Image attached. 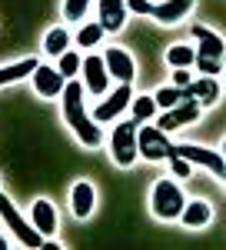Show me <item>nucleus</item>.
Returning <instances> with one entry per match:
<instances>
[{
  "label": "nucleus",
  "instance_id": "f257e3e1",
  "mask_svg": "<svg viewBox=\"0 0 226 250\" xmlns=\"http://www.w3.org/2000/svg\"><path fill=\"white\" fill-rule=\"evenodd\" d=\"M60 104H63V120L67 127L74 130L76 144L87 147V150H96L107 144V134H103V124H96L94 114L87 110V90H83V80H67L63 94H60Z\"/></svg>",
  "mask_w": 226,
  "mask_h": 250
},
{
  "label": "nucleus",
  "instance_id": "f03ea898",
  "mask_svg": "<svg viewBox=\"0 0 226 250\" xmlns=\"http://www.w3.org/2000/svg\"><path fill=\"white\" fill-rule=\"evenodd\" d=\"M187 207V197H183V187L176 180H156L150 190V213L156 220H180V213Z\"/></svg>",
  "mask_w": 226,
  "mask_h": 250
},
{
  "label": "nucleus",
  "instance_id": "7ed1b4c3",
  "mask_svg": "<svg viewBox=\"0 0 226 250\" xmlns=\"http://www.w3.org/2000/svg\"><path fill=\"white\" fill-rule=\"evenodd\" d=\"M136 120H120V124H113L110 137H107V150H110V160L116 167H133L136 164V157H140V147H136Z\"/></svg>",
  "mask_w": 226,
  "mask_h": 250
},
{
  "label": "nucleus",
  "instance_id": "20e7f679",
  "mask_svg": "<svg viewBox=\"0 0 226 250\" xmlns=\"http://www.w3.org/2000/svg\"><path fill=\"white\" fill-rule=\"evenodd\" d=\"M0 220L7 224V230L17 237V244L20 247H27V250H37V247H43V233L23 217V213L14 207V200L7 197V193L0 190Z\"/></svg>",
  "mask_w": 226,
  "mask_h": 250
},
{
  "label": "nucleus",
  "instance_id": "39448f33",
  "mask_svg": "<svg viewBox=\"0 0 226 250\" xmlns=\"http://www.w3.org/2000/svg\"><path fill=\"white\" fill-rule=\"evenodd\" d=\"M136 147H140V157L150 160V164L167 160L170 150H173L170 134H167V130H160L156 124H140V127H136Z\"/></svg>",
  "mask_w": 226,
  "mask_h": 250
},
{
  "label": "nucleus",
  "instance_id": "423d86ee",
  "mask_svg": "<svg viewBox=\"0 0 226 250\" xmlns=\"http://www.w3.org/2000/svg\"><path fill=\"white\" fill-rule=\"evenodd\" d=\"M200 117H203V104H200V100H193V97H187V100H180L176 107H170V110H160L153 124H156L160 130L173 134V130H180V127H189V124H196Z\"/></svg>",
  "mask_w": 226,
  "mask_h": 250
},
{
  "label": "nucleus",
  "instance_id": "0eeeda50",
  "mask_svg": "<svg viewBox=\"0 0 226 250\" xmlns=\"http://www.w3.org/2000/svg\"><path fill=\"white\" fill-rule=\"evenodd\" d=\"M130 100H133V87L130 83H116L110 94L100 97V104H96L90 114H94L96 124H110V120H116L120 114L130 110Z\"/></svg>",
  "mask_w": 226,
  "mask_h": 250
},
{
  "label": "nucleus",
  "instance_id": "6e6552de",
  "mask_svg": "<svg viewBox=\"0 0 226 250\" xmlns=\"http://www.w3.org/2000/svg\"><path fill=\"white\" fill-rule=\"evenodd\" d=\"M173 150L180 157H187L193 167H203V170H209L213 177H226L223 154H216V150H209V147H200V144H173Z\"/></svg>",
  "mask_w": 226,
  "mask_h": 250
},
{
  "label": "nucleus",
  "instance_id": "1a4fd4ad",
  "mask_svg": "<svg viewBox=\"0 0 226 250\" xmlns=\"http://www.w3.org/2000/svg\"><path fill=\"white\" fill-rule=\"evenodd\" d=\"M83 90L90 97H103L110 94V74H107V63H103V54H87L83 57Z\"/></svg>",
  "mask_w": 226,
  "mask_h": 250
},
{
  "label": "nucleus",
  "instance_id": "9d476101",
  "mask_svg": "<svg viewBox=\"0 0 226 250\" xmlns=\"http://www.w3.org/2000/svg\"><path fill=\"white\" fill-rule=\"evenodd\" d=\"M103 63H107V74H110V80H116V83H133V77H136V60H133V54L127 50V47H107L103 50Z\"/></svg>",
  "mask_w": 226,
  "mask_h": 250
},
{
  "label": "nucleus",
  "instance_id": "9b49d317",
  "mask_svg": "<svg viewBox=\"0 0 226 250\" xmlns=\"http://www.w3.org/2000/svg\"><path fill=\"white\" fill-rule=\"evenodd\" d=\"M30 80H34V94L43 97V100H56L63 94V87H67V77L56 67H50V63H40Z\"/></svg>",
  "mask_w": 226,
  "mask_h": 250
},
{
  "label": "nucleus",
  "instance_id": "f8f14e48",
  "mask_svg": "<svg viewBox=\"0 0 226 250\" xmlns=\"http://www.w3.org/2000/svg\"><path fill=\"white\" fill-rule=\"evenodd\" d=\"M96 23L107 30V34H116V30H123L127 27V17H130V10H127V0H96Z\"/></svg>",
  "mask_w": 226,
  "mask_h": 250
},
{
  "label": "nucleus",
  "instance_id": "ddd939ff",
  "mask_svg": "<svg viewBox=\"0 0 226 250\" xmlns=\"http://www.w3.org/2000/svg\"><path fill=\"white\" fill-rule=\"evenodd\" d=\"M30 224H34L43 237H56V230H60V217H56V207L47 200V197H37V200L30 204Z\"/></svg>",
  "mask_w": 226,
  "mask_h": 250
},
{
  "label": "nucleus",
  "instance_id": "4468645a",
  "mask_svg": "<svg viewBox=\"0 0 226 250\" xmlns=\"http://www.w3.org/2000/svg\"><path fill=\"white\" fill-rule=\"evenodd\" d=\"M189 30H193V40H196V57L223 60V54H226V40L220 37L216 30H209V27H200V23H193Z\"/></svg>",
  "mask_w": 226,
  "mask_h": 250
},
{
  "label": "nucleus",
  "instance_id": "2eb2a0df",
  "mask_svg": "<svg viewBox=\"0 0 226 250\" xmlns=\"http://www.w3.org/2000/svg\"><path fill=\"white\" fill-rule=\"evenodd\" d=\"M193 7H196V0H160V3H153V14L150 17L156 23H180V20H187L193 14Z\"/></svg>",
  "mask_w": 226,
  "mask_h": 250
},
{
  "label": "nucleus",
  "instance_id": "dca6fc26",
  "mask_svg": "<svg viewBox=\"0 0 226 250\" xmlns=\"http://www.w3.org/2000/svg\"><path fill=\"white\" fill-rule=\"evenodd\" d=\"M96 207V190L90 180H76L74 187H70V210H74L76 220H87Z\"/></svg>",
  "mask_w": 226,
  "mask_h": 250
},
{
  "label": "nucleus",
  "instance_id": "f3484780",
  "mask_svg": "<svg viewBox=\"0 0 226 250\" xmlns=\"http://www.w3.org/2000/svg\"><path fill=\"white\" fill-rule=\"evenodd\" d=\"M209 220H213V207H209V200H187V207L180 213V224L187 227V230H203L209 227Z\"/></svg>",
  "mask_w": 226,
  "mask_h": 250
},
{
  "label": "nucleus",
  "instance_id": "a211bd4d",
  "mask_svg": "<svg viewBox=\"0 0 226 250\" xmlns=\"http://www.w3.org/2000/svg\"><path fill=\"white\" fill-rule=\"evenodd\" d=\"M37 67H40V60H37V57H23V60H17V63H7V67H0V87L34 77V70H37Z\"/></svg>",
  "mask_w": 226,
  "mask_h": 250
},
{
  "label": "nucleus",
  "instance_id": "6ab92c4d",
  "mask_svg": "<svg viewBox=\"0 0 226 250\" xmlns=\"http://www.w3.org/2000/svg\"><path fill=\"white\" fill-rule=\"evenodd\" d=\"M70 43H74V34H70L67 27H50V30L43 34V54H47V57H60V54L70 50Z\"/></svg>",
  "mask_w": 226,
  "mask_h": 250
},
{
  "label": "nucleus",
  "instance_id": "aec40b11",
  "mask_svg": "<svg viewBox=\"0 0 226 250\" xmlns=\"http://www.w3.org/2000/svg\"><path fill=\"white\" fill-rule=\"evenodd\" d=\"M183 94L193 97V100H200L203 107L213 104L216 97H220V80L216 77H200V80H189V87H183Z\"/></svg>",
  "mask_w": 226,
  "mask_h": 250
},
{
  "label": "nucleus",
  "instance_id": "412c9836",
  "mask_svg": "<svg viewBox=\"0 0 226 250\" xmlns=\"http://www.w3.org/2000/svg\"><path fill=\"white\" fill-rule=\"evenodd\" d=\"M156 114H160V107H156V100H153V94H133L130 100V117L136 120V124H153L156 120Z\"/></svg>",
  "mask_w": 226,
  "mask_h": 250
},
{
  "label": "nucleus",
  "instance_id": "4be33fe9",
  "mask_svg": "<svg viewBox=\"0 0 226 250\" xmlns=\"http://www.w3.org/2000/svg\"><path fill=\"white\" fill-rule=\"evenodd\" d=\"M103 37H107V30H103L100 23H90V20H87L83 27H76L74 43L80 47V50H87V54H90L94 47H100V40H103Z\"/></svg>",
  "mask_w": 226,
  "mask_h": 250
},
{
  "label": "nucleus",
  "instance_id": "5701e85b",
  "mask_svg": "<svg viewBox=\"0 0 226 250\" xmlns=\"http://www.w3.org/2000/svg\"><path fill=\"white\" fill-rule=\"evenodd\" d=\"M193 60H196V47H189V43H173V47H167L170 67H193Z\"/></svg>",
  "mask_w": 226,
  "mask_h": 250
},
{
  "label": "nucleus",
  "instance_id": "b1692460",
  "mask_svg": "<svg viewBox=\"0 0 226 250\" xmlns=\"http://www.w3.org/2000/svg\"><path fill=\"white\" fill-rule=\"evenodd\" d=\"M94 3L96 0H63V20L67 23H83L87 20V10Z\"/></svg>",
  "mask_w": 226,
  "mask_h": 250
},
{
  "label": "nucleus",
  "instance_id": "393cba45",
  "mask_svg": "<svg viewBox=\"0 0 226 250\" xmlns=\"http://www.w3.org/2000/svg\"><path fill=\"white\" fill-rule=\"evenodd\" d=\"M56 60H60V67H56V70H60L67 80H74L76 74L83 70V54H80V50H67V54H60Z\"/></svg>",
  "mask_w": 226,
  "mask_h": 250
},
{
  "label": "nucleus",
  "instance_id": "a878e982",
  "mask_svg": "<svg viewBox=\"0 0 226 250\" xmlns=\"http://www.w3.org/2000/svg\"><path fill=\"white\" fill-rule=\"evenodd\" d=\"M153 100H156V107H160V110H170V107H176L180 100H187V94H183L180 87H173V83H170V87H160V90L153 94Z\"/></svg>",
  "mask_w": 226,
  "mask_h": 250
},
{
  "label": "nucleus",
  "instance_id": "bb28decb",
  "mask_svg": "<svg viewBox=\"0 0 226 250\" xmlns=\"http://www.w3.org/2000/svg\"><path fill=\"white\" fill-rule=\"evenodd\" d=\"M193 70H196L200 77H220V74H223V60L196 57V60H193Z\"/></svg>",
  "mask_w": 226,
  "mask_h": 250
},
{
  "label": "nucleus",
  "instance_id": "cd10ccee",
  "mask_svg": "<svg viewBox=\"0 0 226 250\" xmlns=\"http://www.w3.org/2000/svg\"><path fill=\"white\" fill-rule=\"evenodd\" d=\"M170 170H173V177H189V173H193V164H189L187 157H180L176 154V150H170Z\"/></svg>",
  "mask_w": 226,
  "mask_h": 250
},
{
  "label": "nucleus",
  "instance_id": "c85d7f7f",
  "mask_svg": "<svg viewBox=\"0 0 226 250\" xmlns=\"http://www.w3.org/2000/svg\"><path fill=\"white\" fill-rule=\"evenodd\" d=\"M127 10L136 14V17H150V14H153V3H150V0H127Z\"/></svg>",
  "mask_w": 226,
  "mask_h": 250
},
{
  "label": "nucleus",
  "instance_id": "c756f323",
  "mask_svg": "<svg viewBox=\"0 0 226 250\" xmlns=\"http://www.w3.org/2000/svg\"><path fill=\"white\" fill-rule=\"evenodd\" d=\"M189 70H193V67H173V87H180V90H183V87H189Z\"/></svg>",
  "mask_w": 226,
  "mask_h": 250
},
{
  "label": "nucleus",
  "instance_id": "7c9ffc66",
  "mask_svg": "<svg viewBox=\"0 0 226 250\" xmlns=\"http://www.w3.org/2000/svg\"><path fill=\"white\" fill-rule=\"evenodd\" d=\"M0 250H10V244H7V237L0 233Z\"/></svg>",
  "mask_w": 226,
  "mask_h": 250
},
{
  "label": "nucleus",
  "instance_id": "2f4dec72",
  "mask_svg": "<svg viewBox=\"0 0 226 250\" xmlns=\"http://www.w3.org/2000/svg\"><path fill=\"white\" fill-rule=\"evenodd\" d=\"M223 160H226V137H223Z\"/></svg>",
  "mask_w": 226,
  "mask_h": 250
},
{
  "label": "nucleus",
  "instance_id": "473e14b6",
  "mask_svg": "<svg viewBox=\"0 0 226 250\" xmlns=\"http://www.w3.org/2000/svg\"><path fill=\"white\" fill-rule=\"evenodd\" d=\"M223 74H226V54H223Z\"/></svg>",
  "mask_w": 226,
  "mask_h": 250
}]
</instances>
